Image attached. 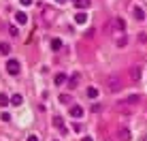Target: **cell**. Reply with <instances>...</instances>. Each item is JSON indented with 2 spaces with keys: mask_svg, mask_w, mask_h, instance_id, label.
I'll list each match as a JSON object with an SVG mask.
<instances>
[{
  "mask_svg": "<svg viewBox=\"0 0 147 141\" xmlns=\"http://www.w3.org/2000/svg\"><path fill=\"white\" fill-rule=\"evenodd\" d=\"M53 126H55V128H60L62 133H66V128H64V120H62V118H58V115L53 118Z\"/></svg>",
  "mask_w": 147,
  "mask_h": 141,
  "instance_id": "cell-5",
  "label": "cell"
},
{
  "mask_svg": "<svg viewBox=\"0 0 147 141\" xmlns=\"http://www.w3.org/2000/svg\"><path fill=\"white\" fill-rule=\"evenodd\" d=\"M75 22H77V24H85V22H88V15H85V13H77V15H75Z\"/></svg>",
  "mask_w": 147,
  "mask_h": 141,
  "instance_id": "cell-12",
  "label": "cell"
},
{
  "mask_svg": "<svg viewBox=\"0 0 147 141\" xmlns=\"http://www.w3.org/2000/svg\"><path fill=\"white\" fill-rule=\"evenodd\" d=\"M64 81H66V75H64V73L55 75V85H60V83H64Z\"/></svg>",
  "mask_w": 147,
  "mask_h": 141,
  "instance_id": "cell-16",
  "label": "cell"
},
{
  "mask_svg": "<svg viewBox=\"0 0 147 141\" xmlns=\"http://www.w3.org/2000/svg\"><path fill=\"white\" fill-rule=\"evenodd\" d=\"M70 2H73L77 9H85V7L90 4V0H70Z\"/></svg>",
  "mask_w": 147,
  "mask_h": 141,
  "instance_id": "cell-8",
  "label": "cell"
},
{
  "mask_svg": "<svg viewBox=\"0 0 147 141\" xmlns=\"http://www.w3.org/2000/svg\"><path fill=\"white\" fill-rule=\"evenodd\" d=\"M73 130H75V133H81V124H75L73 122Z\"/></svg>",
  "mask_w": 147,
  "mask_h": 141,
  "instance_id": "cell-23",
  "label": "cell"
},
{
  "mask_svg": "<svg viewBox=\"0 0 147 141\" xmlns=\"http://www.w3.org/2000/svg\"><path fill=\"white\" fill-rule=\"evenodd\" d=\"M9 32H11V37H17V28L15 26H9Z\"/></svg>",
  "mask_w": 147,
  "mask_h": 141,
  "instance_id": "cell-21",
  "label": "cell"
},
{
  "mask_svg": "<svg viewBox=\"0 0 147 141\" xmlns=\"http://www.w3.org/2000/svg\"><path fill=\"white\" fill-rule=\"evenodd\" d=\"M77 81H79V75H75V77L68 81V85H70V88H75V85H77Z\"/></svg>",
  "mask_w": 147,
  "mask_h": 141,
  "instance_id": "cell-20",
  "label": "cell"
},
{
  "mask_svg": "<svg viewBox=\"0 0 147 141\" xmlns=\"http://www.w3.org/2000/svg\"><path fill=\"white\" fill-rule=\"evenodd\" d=\"M126 43H128V39H126V37H119L117 39V47H124Z\"/></svg>",
  "mask_w": 147,
  "mask_h": 141,
  "instance_id": "cell-19",
  "label": "cell"
},
{
  "mask_svg": "<svg viewBox=\"0 0 147 141\" xmlns=\"http://www.w3.org/2000/svg\"><path fill=\"white\" fill-rule=\"evenodd\" d=\"M9 52H11V45H9V43H0V54H4V56H7Z\"/></svg>",
  "mask_w": 147,
  "mask_h": 141,
  "instance_id": "cell-13",
  "label": "cell"
},
{
  "mask_svg": "<svg viewBox=\"0 0 147 141\" xmlns=\"http://www.w3.org/2000/svg\"><path fill=\"white\" fill-rule=\"evenodd\" d=\"M81 141H94L92 137H85V139H81Z\"/></svg>",
  "mask_w": 147,
  "mask_h": 141,
  "instance_id": "cell-26",
  "label": "cell"
},
{
  "mask_svg": "<svg viewBox=\"0 0 147 141\" xmlns=\"http://www.w3.org/2000/svg\"><path fill=\"white\" fill-rule=\"evenodd\" d=\"M24 103V98H22V94H13L11 96V105H15V107H19V105Z\"/></svg>",
  "mask_w": 147,
  "mask_h": 141,
  "instance_id": "cell-7",
  "label": "cell"
},
{
  "mask_svg": "<svg viewBox=\"0 0 147 141\" xmlns=\"http://www.w3.org/2000/svg\"><path fill=\"white\" fill-rule=\"evenodd\" d=\"M126 103H128V105H136V103H141V96H139V94H132V96L126 98Z\"/></svg>",
  "mask_w": 147,
  "mask_h": 141,
  "instance_id": "cell-10",
  "label": "cell"
},
{
  "mask_svg": "<svg viewBox=\"0 0 147 141\" xmlns=\"http://www.w3.org/2000/svg\"><path fill=\"white\" fill-rule=\"evenodd\" d=\"M51 47L55 49V52H58V49L62 47V41H60V39H53V41H51Z\"/></svg>",
  "mask_w": 147,
  "mask_h": 141,
  "instance_id": "cell-17",
  "label": "cell"
},
{
  "mask_svg": "<svg viewBox=\"0 0 147 141\" xmlns=\"http://www.w3.org/2000/svg\"><path fill=\"white\" fill-rule=\"evenodd\" d=\"M107 85H109V90H111V92H119V90L124 88V83H121V79L117 77V75H109Z\"/></svg>",
  "mask_w": 147,
  "mask_h": 141,
  "instance_id": "cell-1",
  "label": "cell"
},
{
  "mask_svg": "<svg viewBox=\"0 0 147 141\" xmlns=\"http://www.w3.org/2000/svg\"><path fill=\"white\" fill-rule=\"evenodd\" d=\"M115 28H117V30H124L126 28V24H124V19H121V17H115Z\"/></svg>",
  "mask_w": 147,
  "mask_h": 141,
  "instance_id": "cell-15",
  "label": "cell"
},
{
  "mask_svg": "<svg viewBox=\"0 0 147 141\" xmlns=\"http://www.w3.org/2000/svg\"><path fill=\"white\" fill-rule=\"evenodd\" d=\"M19 60H15V58H11V60H7V73L9 75H17L19 73Z\"/></svg>",
  "mask_w": 147,
  "mask_h": 141,
  "instance_id": "cell-2",
  "label": "cell"
},
{
  "mask_svg": "<svg viewBox=\"0 0 147 141\" xmlns=\"http://www.w3.org/2000/svg\"><path fill=\"white\" fill-rule=\"evenodd\" d=\"M55 2H60V4H62V2H66V0H55Z\"/></svg>",
  "mask_w": 147,
  "mask_h": 141,
  "instance_id": "cell-27",
  "label": "cell"
},
{
  "mask_svg": "<svg viewBox=\"0 0 147 141\" xmlns=\"http://www.w3.org/2000/svg\"><path fill=\"white\" fill-rule=\"evenodd\" d=\"M70 115H73V118H81V115H83V109H81L79 105H75V107H70Z\"/></svg>",
  "mask_w": 147,
  "mask_h": 141,
  "instance_id": "cell-6",
  "label": "cell"
},
{
  "mask_svg": "<svg viewBox=\"0 0 147 141\" xmlns=\"http://www.w3.org/2000/svg\"><path fill=\"white\" fill-rule=\"evenodd\" d=\"M141 75H143V68L141 66H132L130 68V79H132V81H139Z\"/></svg>",
  "mask_w": 147,
  "mask_h": 141,
  "instance_id": "cell-3",
  "label": "cell"
},
{
  "mask_svg": "<svg viewBox=\"0 0 147 141\" xmlns=\"http://www.w3.org/2000/svg\"><path fill=\"white\" fill-rule=\"evenodd\" d=\"M15 19H17V24H22V26H24V24H28V15L26 13H17V15H15Z\"/></svg>",
  "mask_w": 147,
  "mask_h": 141,
  "instance_id": "cell-9",
  "label": "cell"
},
{
  "mask_svg": "<svg viewBox=\"0 0 147 141\" xmlns=\"http://www.w3.org/2000/svg\"><path fill=\"white\" fill-rule=\"evenodd\" d=\"M119 141H130V130L121 126L119 128Z\"/></svg>",
  "mask_w": 147,
  "mask_h": 141,
  "instance_id": "cell-4",
  "label": "cell"
},
{
  "mask_svg": "<svg viewBox=\"0 0 147 141\" xmlns=\"http://www.w3.org/2000/svg\"><path fill=\"white\" fill-rule=\"evenodd\" d=\"M9 103H11V98H9L4 92H0V107H7Z\"/></svg>",
  "mask_w": 147,
  "mask_h": 141,
  "instance_id": "cell-11",
  "label": "cell"
},
{
  "mask_svg": "<svg viewBox=\"0 0 147 141\" xmlns=\"http://www.w3.org/2000/svg\"><path fill=\"white\" fill-rule=\"evenodd\" d=\"M134 17H136V19H145V13H143V9H141V7L134 9Z\"/></svg>",
  "mask_w": 147,
  "mask_h": 141,
  "instance_id": "cell-14",
  "label": "cell"
},
{
  "mask_svg": "<svg viewBox=\"0 0 147 141\" xmlns=\"http://www.w3.org/2000/svg\"><path fill=\"white\" fill-rule=\"evenodd\" d=\"M19 2H22L24 7H30V4H32V0H19Z\"/></svg>",
  "mask_w": 147,
  "mask_h": 141,
  "instance_id": "cell-24",
  "label": "cell"
},
{
  "mask_svg": "<svg viewBox=\"0 0 147 141\" xmlns=\"http://www.w3.org/2000/svg\"><path fill=\"white\" fill-rule=\"evenodd\" d=\"M60 100H62V103H70V96H68V94H62V96H60Z\"/></svg>",
  "mask_w": 147,
  "mask_h": 141,
  "instance_id": "cell-22",
  "label": "cell"
},
{
  "mask_svg": "<svg viewBox=\"0 0 147 141\" xmlns=\"http://www.w3.org/2000/svg\"><path fill=\"white\" fill-rule=\"evenodd\" d=\"M28 141H38V137L36 135H28Z\"/></svg>",
  "mask_w": 147,
  "mask_h": 141,
  "instance_id": "cell-25",
  "label": "cell"
},
{
  "mask_svg": "<svg viewBox=\"0 0 147 141\" xmlns=\"http://www.w3.org/2000/svg\"><path fill=\"white\" fill-rule=\"evenodd\" d=\"M88 96L90 98H96V96H98V90H96V88H88Z\"/></svg>",
  "mask_w": 147,
  "mask_h": 141,
  "instance_id": "cell-18",
  "label": "cell"
}]
</instances>
